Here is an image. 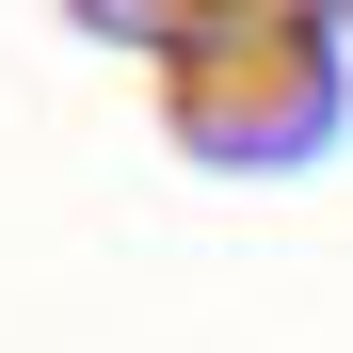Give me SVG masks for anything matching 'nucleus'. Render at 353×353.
I'll use <instances>...</instances> for the list:
<instances>
[{
  "label": "nucleus",
  "mask_w": 353,
  "mask_h": 353,
  "mask_svg": "<svg viewBox=\"0 0 353 353\" xmlns=\"http://www.w3.org/2000/svg\"><path fill=\"white\" fill-rule=\"evenodd\" d=\"M176 17H209V0H176Z\"/></svg>",
  "instance_id": "obj_1"
}]
</instances>
